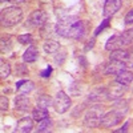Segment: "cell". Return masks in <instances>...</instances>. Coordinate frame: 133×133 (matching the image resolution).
Wrapping results in <instances>:
<instances>
[{
	"label": "cell",
	"mask_w": 133,
	"mask_h": 133,
	"mask_svg": "<svg viewBox=\"0 0 133 133\" xmlns=\"http://www.w3.org/2000/svg\"><path fill=\"white\" fill-rule=\"evenodd\" d=\"M32 129H33V117H23L16 124V132L20 133H29Z\"/></svg>",
	"instance_id": "obj_10"
},
{
	"label": "cell",
	"mask_w": 133,
	"mask_h": 133,
	"mask_svg": "<svg viewBox=\"0 0 133 133\" xmlns=\"http://www.w3.org/2000/svg\"><path fill=\"white\" fill-rule=\"evenodd\" d=\"M128 127H129V121H127V123L123 125V128H120V129H116L115 132L116 133H120V132H127L128 130Z\"/></svg>",
	"instance_id": "obj_28"
},
{
	"label": "cell",
	"mask_w": 133,
	"mask_h": 133,
	"mask_svg": "<svg viewBox=\"0 0 133 133\" xmlns=\"http://www.w3.org/2000/svg\"><path fill=\"white\" fill-rule=\"evenodd\" d=\"M9 2H14V3H24L27 0H9Z\"/></svg>",
	"instance_id": "obj_30"
},
{
	"label": "cell",
	"mask_w": 133,
	"mask_h": 133,
	"mask_svg": "<svg viewBox=\"0 0 133 133\" xmlns=\"http://www.w3.org/2000/svg\"><path fill=\"white\" fill-rule=\"evenodd\" d=\"M125 113L120 112L118 109H113V110H109L105 115H103V118H101V125L105 127V128H113L116 127L117 124H120L123 121V117H124Z\"/></svg>",
	"instance_id": "obj_5"
},
{
	"label": "cell",
	"mask_w": 133,
	"mask_h": 133,
	"mask_svg": "<svg viewBox=\"0 0 133 133\" xmlns=\"http://www.w3.org/2000/svg\"><path fill=\"white\" fill-rule=\"evenodd\" d=\"M32 35L31 33H25V35H19L17 36V41L20 44H31L32 43Z\"/></svg>",
	"instance_id": "obj_21"
},
{
	"label": "cell",
	"mask_w": 133,
	"mask_h": 133,
	"mask_svg": "<svg viewBox=\"0 0 133 133\" xmlns=\"http://www.w3.org/2000/svg\"><path fill=\"white\" fill-rule=\"evenodd\" d=\"M127 44L123 39V36L121 35H113L112 37H109L105 43V49L107 51H115V49H120L125 47Z\"/></svg>",
	"instance_id": "obj_7"
},
{
	"label": "cell",
	"mask_w": 133,
	"mask_h": 133,
	"mask_svg": "<svg viewBox=\"0 0 133 133\" xmlns=\"http://www.w3.org/2000/svg\"><path fill=\"white\" fill-rule=\"evenodd\" d=\"M0 109H2L3 112L8 109V98H7V96L0 97Z\"/></svg>",
	"instance_id": "obj_25"
},
{
	"label": "cell",
	"mask_w": 133,
	"mask_h": 133,
	"mask_svg": "<svg viewBox=\"0 0 133 133\" xmlns=\"http://www.w3.org/2000/svg\"><path fill=\"white\" fill-rule=\"evenodd\" d=\"M11 47H12V43H11L9 37H2V52L9 51Z\"/></svg>",
	"instance_id": "obj_22"
},
{
	"label": "cell",
	"mask_w": 133,
	"mask_h": 133,
	"mask_svg": "<svg viewBox=\"0 0 133 133\" xmlns=\"http://www.w3.org/2000/svg\"><path fill=\"white\" fill-rule=\"evenodd\" d=\"M108 25H109V17H107V19L103 21V23H101V24H100V25L96 28V31H95V36H97L98 33L101 32V31H104V29H105Z\"/></svg>",
	"instance_id": "obj_23"
},
{
	"label": "cell",
	"mask_w": 133,
	"mask_h": 133,
	"mask_svg": "<svg viewBox=\"0 0 133 133\" xmlns=\"http://www.w3.org/2000/svg\"><path fill=\"white\" fill-rule=\"evenodd\" d=\"M32 117L35 121H41L44 118H48L49 117V112L45 107H40L37 105L35 109L32 110Z\"/></svg>",
	"instance_id": "obj_15"
},
{
	"label": "cell",
	"mask_w": 133,
	"mask_h": 133,
	"mask_svg": "<svg viewBox=\"0 0 133 133\" xmlns=\"http://www.w3.org/2000/svg\"><path fill=\"white\" fill-rule=\"evenodd\" d=\"M49 103H51V98H49L48 96H41V97L39 98V101H37V105L47 108V107L49 105Z\"/></svg>",
	"instance_id": "obj_24"
},
{
	"label": "cell",
	"mask_w": 133,
	"mask_h": 133,
	"mask_svg": "<svg viewBox=\"0 0 133 133\" xmlns=\"http://www.w3.org/2000/svg\"><path fill=\"white\" fill-rule=\"evenodd\" d=\"M127 61H129V65L133 66V49H132V52H129V57H128Z\"/></svg>",
	"instance_id": "obj_29"
},
{
	"label": "cell",
	"mask_w": 133,
	"mask_h": 133,
	"mask_svg": "<svg viewBox=\"0 0 133 133\" xmlns=\"http://www.w3.org/2000/svg\"><path fill=\"white\" fill-rule=\"evenodd\" d=\"M39 57V51L35 45H31L29 48H27V51L23 53V60L25 63H35Z\"/></svg>",
	"instance_id": "obj_13"
},
{
	"label": "cell",
	"mask_w": 133,
	"mask_h": 133,
	"mask_svg": "<svg viewBox=\"0 0 133 133\" xmlns=\"http://www.w3.org/2000/svg\"><path fill=\"white\" fill-rule=\"evenodd\" d=\"M23 9L17 5H11L7 7L2 11V16H0V20H2V25L4 28L8 27H14L16 24H19L21 20H23Z\"/></svg>",
	"instance_id": "obj_2"
},
{
	"label": "cell",
	"mask_w": 133,
	"mask_h": 133,
	"mask_svg": "<svg viewBox=\"0 0 133 133\" xmlns=\"http://www.w3.org/2000/svg\"><path fill=\"white\" fill-rule=\"evenodd\" d=\"M71 105H72V101H71L69 96L65 92L60 91V92L56 93V96L53 98V107H55V110H56L57 113H60V115L65 113L66 110L71 108Z\"/></svg>",
	"instance_id": "obj_4"
},
{
	"label": "cell",
	"mask_w": 133,
	"mask_h": 133,
	"mask_svg": "<svg viewBox=\"0 0 133 133\" xmlns=\"http://www.w3.org/2000/svg\"><path fill=\"white\" fill-rule=\"evenodd\" d=\"M51 128H52V120L49 117L39 121L37 124V132H49Z\"/></svg>",
	"instance_id": "obj_18"
},
{
	"label": "cell",
	"mask_w": 133,
	"mask_h": 133,
	"mask_svg": "<svg viewBox=\"0 0 133 133\" xmlns=\"http://www.w3.org/2000/svg\"><path fill=\"white\" fill-rule=\"evenodd\" d=\"M121 8V0H105L104 4V16L110 17Z\"/></svg>",
	"instance_id": "obj_8"
},
{
	"label": "cell",
	"mask_w": 133,
	"mask_h": 133,
	"mask_svg": "<svg viewBox=\"0 0 133 133\" xmlns=\"http://www.w3.org/2000/svg\"><path fill=\"white\" fill-rule=\"evenodd\" d=\"M112 53H110L109 59L110 60H118V61H127L128 57H129V52L120 48V49H115V51H110Z\"/></svg>",
	"instance_id": "obj_16"
},
{
	"label": "cell",
	"mask_w": 133,
	"mask_h": 133,
	"mask_svg": "<svg viewBox=\"0 0 133 133\" xmlns=\"http://www.w3.org/2000/svg\"><path fill=\"white\" fill-rule=\"evenodd\" d=\"M132 81H133V73L129 72V71H127V69L121 71V72L117 73V76H116V83L124 85V87L129 85Z\"/></svg>",
	"instance_id": "obj_12"
},
{
	"label": "cell",
	"mask_w": 133,
	"mask_h": 133,
	"mask_svg": "<svg viewBox=\"0 0 133 133\" xmlns=\"http://www.w3.org/2000/svg\"><path fill=\"white\" fill-rule=\"evenodd\" d=\"M121 36H123V39H124L127 45H128V44H130L133 41V27L129 28V29H127V31H124L123 33H121Z\"/></svg>",
	"instance_id": "obj_20"
},
{
	"label": "cell",
	"mask_w": 133,
	"mask_h": 133,
	"mask_svg": "<svg viewBox=\"0 0 133 133\" xmlns=\"http://www.w3.org/2000/svg\"><path fill=\"white\" fill-rule=\"evenodd\" d=\"M103 108L101 107H93L91 108L84 116V124L88 128H97L101 124L103 118Z\"/></svg>",
	"instance_id": "obj_3"
},
{
	"label": "cell",
	"mask_w": 133,
	"mask_h": 133,
	"mask_svg": "<svg viewBox=\"0 0 133 133\" xmlns=\"http://www.w3.org/2000/svg\"><path fill=\"white\" fill-rule=\"evenodd\" d=\"M51 73H52V66H51V65H48L44 71H41V73H40V75H41V77H49V76H51Z\"/></svg>",
	"instance_id": "obj_27"
},
{
	"label": "cell",
	"mask_w": 133,
	"mask_h": 133,
	"mask_svg": "<svg viewBox=\"0 0 133 133\" xmlns=\"http://www.w3.org/2000/svg\"><path fill=\"white\" fill-rule=\"evenodd\" d=\"M33 88H35V85H33L32 81L29 80H20L16 83V89L19 93H23V95H27L31 91H33Z\"/></svg>",
	"instance_id": "obj_14"
},
{
	"label": "cell",
	"mask_w": 133,
	"mask_h": 133,
	"mask_svg": "<svg viewBox=\"0 0 133 133\" xmlns=\"http://www.w3.org/2000/svg\"><path fill=\"white\" fill-rule=\"evenodd\" d=\"M125 24H133V8L129 11L125 16Z\"/></svg>",
	"instance_id": "obj_26"
},
{
	"label": "cell",
	"mask_w": 133,
	"mask_h": 133,
	"mask_svg": "<svg viewBox=\"0 0 133 133\" xmlns=\"http://www.w3.org/2000/svg\"><path fill=\"white\" fill-rule=\"evenodd\" d=\"M60 49V44L57 41H55V40H47L45 43H44V51H45L47 53H56L57 51Z\"/></svg>",
	"instance_id": "obj_17"
},
{
	"label": "cell",
	"mask_w": 133,
	"mask_h": 133,
	"mask_svg": "<svg viewBox=\"0 0 133 133\" xmlns=\"http://www.w3.org/2000/svg\"><path fill=\"white\" fill-rule=\"evenodd\" d=\"M84 32H85V28H84L83 21L72 16L61 19L56 27L57 35L66 39H81L84 36Z\"/></svg>",
	"instance_id": "obj_1"
},
{
	"label": "cell",
	"mask_w": 133,
	"mask_h": 133,
	"mask_svg": "<svg viewBox=\"0 0 133 133\" xmlns=\"http://www.w3.org/2000/svg\"><path fill=\"white\" fill-rule=\"evenodd\" d=\"M9 75H11V66L4 59H2L0 60V76H2V79H7Z\"/></svg>",
	"instance_id": "obj_19"
},
{
	"label": "cell",
	"mask_w": 133,
	"mask_h": 133,
	"mask_svg": "<svg viewBox=\"0 0 133 133\" xmlns=\"http://www.w3.org/2000/svg\"><path fill=\"white\" fill-rule=\"evenodd\" d=\"M127 69V64L125 61H118V60H110V63L107 65L105 73L107 75H117L121 71Z\"/></svg>",
	"instance_id": "obj_9"
},
{
	"label": "cell",
	"mask_w": 133,
	"mask_h": 133,
	"mask_svg": "<svg viewBox=\"0 0 133 133\" xmlns=\"http://www.w3.org/2000/svg\"><path fill=\"white\" fill-rule=\"evenodd\" d=\"M31 107V103H29V98L23 95V93H19L16 97H15V108L17 110H28Z\"/></svg>",
	"instance_id": "obj_11"
},
{
	"label": "cell",
	"mask_w": 133,
	"mask_h": 133,
	"mask_svg": "<svg viewBox=\"0 0 133 133\" xmlns=\"http://www.w3.org/2000/svg\"><path fill=\"white\" fill-rule=\"evenodd\" d=\"M45 21H47V14L41 9H36L31 14L27 24L29 27H41Z\"/></svg>",
	"instance_id": "obj_6"
}]
</instances>
